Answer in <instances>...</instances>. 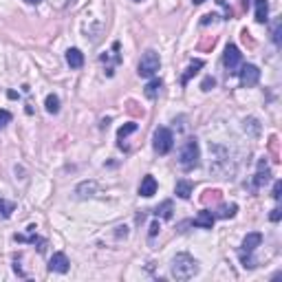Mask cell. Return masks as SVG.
Instances as JSON below:
<instances>
[{
	"label": "cell",
	"instance_id": "obj_20",
	"mask_svg": "<svg viewBox=\"0 0 282 282\" xmlns=\"http://www.w3.org/2000/svg\"><path fill=\"white\" fill-rule=\"evenodd\" d=\"M236 209H238V205H236V203H225V205H220L218 207V212L214 214V216H218V218H231L236 214Z\"/></svg>",
	"mask_w": 282,
	"mask_h": 282
},
{
	"label": "cell",
	"instance_id": "obj_26",
	"mask_svg": "<svg viewBox=\"0 0 282 282\" xmlns=\"http://www.w3.org/2000/svg\"><path fill=\"white\" fill-rule=\"evenodd\" d=\"M214 86H216V80H214V77H205V80H203V84H201L203 91H212Z\"/></svg>",
	"mask_w": 282,
	"mask_h": 282
},
{
	"label": "cell",
	"instance_id": "obj_28",
	"mask_svg": "<svg viewBox=\"0 0 282 282\" xmlns=\"http://www.w3.org/2000/svg\"><path fill=\"white\" fill-rule=\"evenodd\" d=\"M280 216H282V209H280V207L271 209V214H269V218H271V223H278V220H280Z\"/></svg>",
	"mask_w": 282,
	"mask_h": 282
},
{
	"label": "cell",
	"instance_id": "obj_3",
	"mask_svg": "<svg viewBox=\"0 0 282 282\" xmlns=\"http://www.w3.org/2000/svg\"><path fill=\"white\" fill-rule=\"evenodd\" d=\"M260 242H262V234H258V231H251V234H247L245 238H242L240 260H242V267H245V269H253V267H256L251 253L256 251V247H260Z\"/></svg>",
	"mask_w": 282,
	"mask_h": 282
},
{
	"label": "cell",
	"instance_id": "obj_7",
	"mask_svg": "<svg viewBox=\"0 0 282 282\" xmlns=\"http://www.w3.org/2000/svg\"><path fill=\"white\" fill-rule=\"evenodd\" d=\"M238 77H240V84L245 88H251L258 84V80H260V69L253 64H242L238 69Z\"/></svg>",
	"mask_w": 282,
	"mask_h": 282
},
{
	"label": "cell",
	"instance_id": "obj_19",
	"mask_svg": "<svg viewBox=\"0 0 282 282\" xmlns=\"http://www.w3.org/2000/svg\"><path fill=\"white\" fill-rule=\"evenodd\" d=\"M16 240H18V242H31V245H38V249L44 251V238H40V236H36V234H31V236L16 234Z\"/></svg>",
	"mask_w": 282,
	"mask_h": 282
},
{
	"label": "cell",
	"instance_id": "obj_25",
	"mask_svg": "<svg viewBox=\"0 0 282 282\" xmlns=\"http://www.w3.org/2000/svg\"><path fill=\"white\" fill-rule=\"evenodd\" d=\"M9 121H11V113L9 110H5V108H0V130H3Z\"/></svg>",
	"mask_w": 282,
	"mask_h": 282
},
{
	"label": "cell",
	"instance_id": "obj_8",
	"mask_svg": "<svg viewBox=\"0 0 282 282\" xmlns=\"http://www.w3.org/2000/svg\"><path fill=\"white\" fill-rule=\"evenodd\" d=\"M69 269H71V262H69V258H66V253H62V251L53 253L51 260H49V271H53V273H66Z\"/></svg>",
	"mask_w": 282,
	"mask_h": 282
},
{
	"label": "cell",
	"instance_id": "obj_12",
	"mask_svg": "<svg viewBox=\"0 0 282 282\" xmlns=\"http://www.w3.org/2000/svg\"><path fill=\"white\" fill-rule=\"evenodd\" d=\"M269 176H271V170H269L267 161L262 159V161L258 163V172H256V179H253V185H256V187H262V185L269 181Z\"/></svg>",
	"mask_w": 282,
	"mask_h": 282
},
{
	"label": "cell",
	"instance_id": "obj_4",
	"mask_svg": "<svg viewBox=\"0 0 282 282\" xmlns=\"http://www.w3.org/2000/svg\"><path fill=\"white\" fill-rule=\"evenodd\" d=\"M159 69H161V58H159V53L154 51V49H148V51L141 55L137 73H139V77L150 80V77H154V75L159 73Z\"/></svg>",
	"mask_w": 282,
	"mask_h": 282
},
{
	"label": "cell",
	"instance_id": "obj_2",
	"mask_svg": "<svg viewBox=\"0 0 282 282\" xmlns=\"http://www.w3.org/2000/svg\"><path fill=\"white\" fill-rule=\"evenodd\" d=\"M201 163V148H198L196 139H187L183 146H181L179 152V165L183 170H194Z\"/></svg>",
	"mask_w": 282,
	"mask_h": 282
},
{
	"label": "cell",
	"instance_id": "obj_5",
	"mask_svg": "<svg viewBox=\"0 0 282 282\" xmlns=\"http://www.w3.org/2000/svg\"><path fill=\"white\" fill-rule=\"evenodd\" d=\"M152 148H154V152H157V154H168L174 148V135H172V130L165 128V126H161V128L154 130Z\"/></svg>",
	"mask_w": 282,
	"mask_h": 282
},
{
	"label": "cell",
	"instance_id": "obj_23",
	"mask_svg": "<svg viewBox=\"0 0 282 282\" xmlns=\"http://www.w3.org/2000/svg\"><path fill=\"white\" fill-rule=\"evenodd\" d=\"M137 130V124H126V126H121V128L117 130V139H126V137L130 135V132H135Z\"/></svg>",
	"mask_w": 282,
	"mask_h": 282
},
{
	"label": "cell",
	"instance_id": "obj_16",
	"mask_svg": "<svg viewBox=\"0 0 282 282\" xmlns=\"http://www.w3.org/2000/svg\"><path fill=\"white\" fill-rule=\"evenodd\" d=\"M161 86H163V82L161 80H152V82H148V86H146V97L148 99H157L159 97V93H161Z\"/></svg>",
	"mask_w": 282,
	"mask_h": 282
},
{
	"label": "cell",
	"instance_id": "obj_21",
	"mask_svg": "<svg viewBox=\"0 0 282 282\" xmlns=\"http://www.w3.org/2000/svg\"><path fill=\"white\" fill-rule=\"evenodd\" d=\"M95 190H97V185L93 183H82V185H77V194H80L82 198H86V196H93L95 194Z\"/></svg>",
	"mask_w": 282,
	"mask_h": 282
},
{
	"label": "cell",
	"instance_id": "obj_11",
	"mask_svg": "<svg viewBox=\"0 0 282 282\" xmlns=\"http://www.w3.org/2000/svg\"><path fill=\"white\" fill-rule=\"evenodd\" d=\"M66 64H69L71 69H82V66H84V53H82L80 49H69V51H66Z\"/></svg>",
	"mask_w": 282,
	"mask_h": 282
},
{
	"label": "cell",
	"instance_id": "obj_22",
	"mask_svg": "<svg viewBox=\"0 0 282 282\" xmlns=\"http://www.w3.org/2000/svg\"><path fill=\"white\" fill-rule=\"evenodd\" d=\"M198 69H203V60H194V62L190 64V69H187V73L183 75V84H187V82H190V77L194 75Z\"/></svg>",
	"mask_w": 282,
	"mask_h": 282
},
{
	"label": "cell",
	"instance_id": "obj_27",
	"mask_svg": "<svg viewBox=\"0 0 282 282\" xmlns=\"http://www.w3.org/2000/svg\"><path fill=\"white\" fill-rule=\"evenodd\" d=\"M280 192H282V183H280V181H275V183H273V192H271V196L275 198V201H280Z\"/></svg>",
	"mask_w": 282,
	"mask_h": 282
},
{
	"label": "cell",
	"instance_id": "obj_17",
	"mask_svg": "<svg viewBox=\"0 0 282 282\" xmlns=\"http://www.w3.org/2000/svg\"><path fill=\"white\" fill-rule=\"evenodd\" d=\"M16 212V203L7 201V198H0V220L11 218V214Z\"/></svg>",
	"mask_w": 282,
	"mask_h": 282
},
{
	"label": "cell",
	"instance_id": "obj_6",
	"mask_svg": "<svg viewBox=\"0 0 282 282\" xmlns=\"http://www.w3.org/2000/svg\"><path fill=\"white\" fill-rule=\"evenodd\" d=\"M223 64H225L229 75L238 73V69L242 66V53L236 44H227V49H225V53H223Z\"/></svg>",
	"mask_w": 282,
	"mask_h": 282
},
{
	"label": "cell",
	"instance_id": "obj_29",
	"mask_svg": "<svg viewBox=\"0 0 282 282\" xmlns=\"http://www.w3.org/2000/svg\"><path fill=\"white\" fill-rule=\"evenodd\" d=\"M159 229H161V227H159V223H157V220H154V223L150 225V238H154V236L159 234Z\"/></svg>",
	"mask_w": 282,
	"mask_h": 282
},
{
	"label": "cell",
	"instance_id": "obj_24",
	"mask_svg": "<svg viewBox=\"0 0 282 282\" xmlns=\"http://www.w3.org/2000/svg\"><path fill=\"white\" fill-rule=\"evenodd\" d=\"M280 36H282V20H275L273 31H271V40H273V44H278V47H280Z\"/></svg>",
	"mask_w": 282,
	"mask_h": 282
},
{
	"label": "cell",
	"instance_id": "obj_15",
	"mask_svg": "<svg viewBox=\"0 0 282 282\" xmlns=\"http://www.w3.org/2000/svg\"><path fill=\"white\" fill-rule=\"evenodd\" d=\"M269 18V3L267 0H256V22H267Z\"/></svg>",
	"mask_w": 282,
	"mask_h": 282
},
{
	"label": "cell",
	"instance_id": "obj_14",
	"mask_svg": "<svg viewBox=\"0 0 282 282\" xmlns=\"http://www.w3.org/2000/svg\"><path fill=\"white\" fill-rule=\"evenodd\" d=\"M44 108H47L49 115H58L60 113V97L55 93H49L47 99H44Z\"/></svg>",
	"mask_w": 282,
	"mask_h": 282
},
{
	"label": "cell",
	"instance_id": "obj_18",
	"mask_svg": "<svg viewBox=\"0 0 282 282\" xmlns=\"http://www.w3.org/2000/svg\"><path fill=\"white\" fill-rule=\"evenodd\" d=\"M172 212H174V209H172V201H163L161 205L154 209V214H157L159 218H163V220H170V218H172Z\"/></svg>",
	"mask_w": 282,
	"mask_h": 282
},
{
	"label": "cell",
	"instance_id": "obj_31",
	"mask_svg": "<svg viewBox=\"0 0 282 282\" xmlns=\"http://www.w3.org/2000/svg\"><path fill=\"white\" fill-rule=\"evenodd\" d=\"M192 3H194V5H201V3H205V0H192Z\"/></svg>",
	"mask_w": 282,
	"mask_h": 282
},
{
	"label": "cell",
	"instance_id": "obj_1",
	"mask_svg": "<svg viewBox=\"0 0 282 282\" xmlns=\"http://www.w3.org/2000/svg\"><path fill=\"white\" fill-rule=\"evenodd\" d=\"M198 273V260L190 253H176L172 260V278L176 280H190Z\"/></svg>",
	"mask_w": 282,
	"mask_h": 282
},
{
	"label": "cell",
	"instance_id": "obj_13",
	"mask_svg": "<svg viewBox=\"0 0 282 282\" xmlns=\"http://www.w3.org/2000/svg\"><path fill=\"white\" fill-rule=\"evenodd\" d=\"M192 192H194V185L190 183L187 179H181V181H176V185H174V194L179 196V198H190L192 196Z\"/></svg>",
	"mask_w": 282,
	"mask_h": 282
},
{
	"label": "cell",
	"instance_id": "obj_30",
	"mask_svg": "<svg viewBox=\"0 0 282 282\" xmlns=\"http://www.w3.org/2000/svg\"><path fill=\"white\" fill-rule=\"evenodd\" d=\"M25 3H27V5H40L42 0H25Z\"/></svg>",
	"mask_w": 282,
	"mask_h": 282
},
{
	"label": "cell",
	"instance_id": "obj_10",
	"mask_svg": "<svg viewBox=\"0 0 282 282\" xmlns=\"http://www.w3.org/2000/svg\"><path fill=\"white\" fill-rule=\"evenodd\" d=\"M214 220H216V216H214L209 209H203V212H198V216L194 218V225L196 227H201V229H212Z\"/></svg>",
	"mask_w": 282,
	"mask_h": 282
},
{
	"label": "cell",
	"instance_id": "obj_9",
	"mask_svg": "<svg viewBox=\"0 0 282 282\" xmlns=\"http://www.w3.org/2000/svg\"><path fill=\"white\" fill-rule=\"evenodd\" d=\"M157 190H159V183H157V179H154L152 174H146L141 179V185H139V194L143 198H150L157 194Z\"/></svg>",
	"mask_w": 282,
	"mask_h": 282
},
{
	"label": "cell",
	"instance_id": "obj_32",
	"mask_svg": "<svg viewBox=\"0 0 282 282\" xmlns=\"http://www.w3.org/2000/svg\"><path fill=\"white\" fill-rule=\"evenodd\" d=\"M66 3H69V5H71V3H75V0H66Z\"/></svg>",
	"mask_w": 282,
	"mask_h": 282
}]
</instances>
